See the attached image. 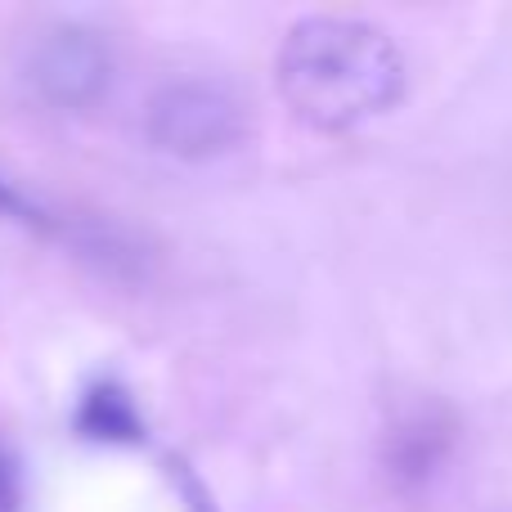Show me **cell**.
Instances as JSON below:
<instances>
[{"mask_svg": "<svg viewBox=\"0 0 512 512\" xmlns=\"http://www.w3.org/2000/svg\"><path fill=\"white\" fill-rule=\"evenodd\" d=\"M279 95L315 131H355L405 95V59L382 27L346 14H310L288 27L274 59Z\"/></svg>", "mask_w": 512, "mask_h": 512, "instance_id": "cell-1", "label": "cell"}, {"mask_svg": "<svg viewBox=\"0 0 512 512\" xmlns=\"http://www.w3.org/2000/svg\"><path fill=\"white\" fill-rule=\"evenodd\" d=\"M144 131L171 158L212 162L248 140V99L221 77H180L149 99Z\"/></svg>", "mask_w": 512, "mask_h": 512, "instance_id": "cell-2", "label": "cell"}, {"mask_svg": "<svg viewBox=\"0 0 512 512\" xmlns=\"http://www.w3.org/2000/svg\"><path fill=\"white\" fill-rule=\"evenodd\" d=\"M23 77L59 108H90L113 81V50L95 27L50 23L27 41Z\"/></svg>", "mask_w": 512, "mask_h": 512, "instance_id": "cell-3", "label": "cell"}, {"mask_svg": "<svg viewBox=\"0 0 512 512\" xmlns=\"http://www.w3.org/2000/svg\"><path fill=\"white\" fill-rule=\"evenodd\" d=\"M454 450V423L441 409H414L405 423L391 427L382 463H387L391 486L400 490H423L436 472L445 468Z\"/></svg>", "mask_w": 512, "mask_h": 512, "instance_id": "cell-4", "label": "cell"}, {"mask_svg": "<svg viewBox=\"0 0 512 512\" xmlns=\"http://www.w3.org/2000/svg\"><path fill=\"white\" fill-rule=\"evenodd\" d=\"M77 432L90 436V441L126 445V441H140L144 436V418L122 382L99 378V382H90L77 405Z\"/></svg>", "mask_w": 512, "mask_h": 512, "instance_id": "cell-5", "label": "cell"}, {"mask_svg": "<svg viewBox=\"0 0 512 512\" xmlns=\"http://www.w3.org/2000/svg\"><path fill=\"white\" fill-rule=\"evenodd\" d=\"M23 504V477H18V459L0 445V512H18Z\"/></svg>", "mask_w": 512, "mask_h": 512, "instance_id": "cell-6", "label": "cell"}, {"mask_svg": "<svg viewBox=\"0 0 512 512\" xmlns=\"http://www.w3.org/2000/svg\"><path fill=\"white\" fill-rule=\"evenodd\" d=\"M0 207H18V198L9 194V189H0Z\"/></svg>", "mask_w": 512, "mask_h": 512, "instance_id": "cell-7", "label": "cell"}]
</instances>
